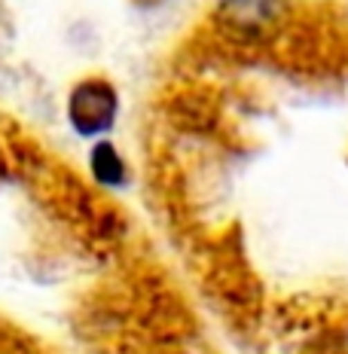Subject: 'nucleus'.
I'll return each mask as SVG.
<instances>
[{"mask_svg": "<svg viewBox=\"0 0 348 354\" xmlns=\"http://www.w3.org/2000/svg\"><path fill=\"white\" fill-rule=\"evenodd\" d=\"M287 0H217L214 28L239 46H263L281 31Z\"/></svg>", "mask_w": 348, "mask_h": 354, "instance_id": "nucleus-1", "label": "nucleus"}, {"mask_svg": "<svg viewBox=\"0 0 348 354\" xmlns=\"http://www.w3.org/2000/svg\"><path fill=\"white\" fill-rule=\"evenodd\" d=\"M120 120V92L104 77H83L68 95V122L80 138L101 141Z\"/></svg>", "mask_w": 348, "mask_h": 354, "instance_id": "nucleus-2", "label": "nucleus"}, {"mask_svg": "<svg viewBox=\"0 0 348 354\" xmlns=\"http://www.w3.org/2000/svg\"><path fill=\"white\" fill-rule=\"evenodd\" d=\"M135 3H138V6H144V10H153V6H159L162 0H135Z\"/></svg>", "mask_w": 348, "mask_h": 354, "instance_id": "nucleus-4", "label": "nucleus"}, {"mask_svg": "<svg viewBox=\"0 0 348 354\" xmlns=\"http://www.w3.org/2000/svg\"><path fill=\"white\" fill-rule=\"evenodd\" d=\"M89 171H92V177L101 183V187H110V189L122 187L125 177H129L125 159L120 156V150H116L107 138L95 141L92 150H89Z\"/></svg>", "mask_w": 348, "mask_h": 354, "instance_id": "nucleus-3", "label": "nucleus"}]
</instances>
